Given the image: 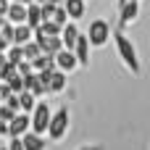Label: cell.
<instances>
[{
	"mask_svg": "<svg viewBox=\"0 0 150 150\" xmlns=\"http://www.w3.org/2000/svg\"><path fill=\"white\" fill-rule=\"evenodd\" d=\"M34 40V29L29 24H13V45H26Z\"/></svg>",
	"mask_w": 150,
	"mask_h": 150,
	"instance_id": "13",
	"label": "cell"
},
{
	"mask_svg": "<svg viewBox=\"0 0 150 150\" xmlns=\"http://www.w3.org/2000/svg\"><path fill=\"white\" fill-rule=\"evenodd\" d=\"M124 3H132V0H116V8H119V5H124Z\"/></svg>",
	"mask_w": 150,
	"mask_h": 150,
	"instance_id": "36",
	"label": "cell"
},
{
	"mask_svg": "<svg viewBox=\"0 0 150 150\" xmlns=\"http://www.w3.org/2000/svg\"><path fill=\"white\" fill-rule=\"evenodd\" d=\"M53 21L58 24V26H66L71 18H69V13H66V8L63 5H55V11H53Z\"/></svg>",
	"mask_w": 150,
	"mask_h": 150,
	"instance_id": "24",
	"label": "cell"
},
{
	"mask_svg": "<svg viewBox=\"0 0 150 150\" xmlns=\"http://www.w3.org/2000/svg\"><path fill=\"white\" fill-rule=\"evenodd\" d=\"M5 84L11 87V92H16V95H18V92L24 90V76H21L18 71H16V74H11V76L5 79Z\"/></svg>",
	"mask_w": 150,
	"mask_h": 150,
	"instance_id": "23",
	"label": "cell"
},
{
	"mask_svg": "<svg viewBox=\"0 0 150 150\" xmlns=\"http://www.w3.org/2000/svg\"><path fill=\"white\" fill-rule=\"evenodd\" d=\"M37 100H40V98H34L29 90H21V92H18V105H21V111H24V113H32V111H34V105H37Z\"/></svg>",
	"mask_w": 150,
	"mask_h": 150,
	"instance_id": "19",
	"label": "cell"
},
{
	"mask_svg": "<svg viewBox=\"0 0 150 150\" xmlns=\"http://www.w3.org/2000/svg\"><path fill=\"white\" fill-rule=\"evenodd\" d=\"M24 47V61H34L40 53H42V47H40V42L37 40H29L26 45H21Z\"/></svg>",
	"mask_w": 150,
	"mask_h": 150,
	"instance_id": "20",
	"label": "cell"
},
{
	"mask_svg": "<svg viewBox=\"0 0 150 150\" xmlns=\"http://www.w3.org/2000/svg\"><path fill=\"white\" fill-rule=\"evenodd\" d=\"M16 71H18L21 76H29V74L34 71V69H32V61H21V63L16 66Z\"/></svg>",
	"mask_w": 150,
	"mask_h": 150,
	"instance_id": "25",
	"label": "cell"
},
{
	"mask_svg": "<svg viewBox=\"0 0 150 150\" xmlns=\"http://www.w3.org/2000/svg\"><path fill=\"white\" fill-rule=\"evenodd\" d=\"M79 26H76V21H69L66 26H63V32H61V40H63V47L66 50H74V45H76V40H79Z\"/></svg>",
	"mask_w": 150,
	"mask_h": 150,
	"instance_id": "12",
	"label": "cell"
},
{
	"mask_svg": "<svg viewBox=\"0 0 150 150\" xmlns=\"http://www.w3.org/2000/svg\"><path fill=\"white\" fill-rule=\"evenodd\" d=\"M34 3H40V5H63L61 0H34Z\"/></svg>",
	"mask_w": 150,
	"mask_h": 150,
	"instance_id": "31",
	"label": "cell"
},
{
	"mask_svg": "<svg viewBox=\"0 0 150 150\" xmlns=\"http://www.w3.org/2000/svg\"><path fill=\"white\" fill-rule=\"evenodd\" d=\"M69 124H71V116H69V108L61 105L58 111H53V119H50V127H47V137L53 142H61L69 132Z\"/></svg>",
	"mask_w": 150,
	"mask_h": 150,
	"instance_id": "2",
	"label": "cell"
},
{
	"mask_svg": "<svg viewBox=\"0 0 150 150\" xmlns=\"http://www.w3.org/2000/svg\"><path fill=\"white\" fill-rule=\"evenodd\" d=\"M5 24H8V16H0V29H3Z\"/></svg>",
	"mask_w": 150,
	"mask_h": 150,
	"instance_id": "34",
	"label": "cell"
},
{
	"mask_svg": "<svg viewBox=\"0 0 150 150\" xmlns=\"http://www.w3.org/2000/svg\"><path fill=\"white\" fill-rule=\"evenodd\" d=\"M0 134H5V137H8V121H5L3 116H0Z\"/></svg>",
	"mask_w": 150,
	"mask_h": 150,
	"instance_id": "30",
	"label": "cell"
},
{
	"mask_svg": "<svg viewBox=\"0 0 150 150\" xmlns=\"http://www.w3.org/2000/svg\"><path fill=\"white\" fill-rule=\"evenodd\" d=\"M116 11H119V29L124 32L129 24H134V21H137V16H140V0L124 3V5H119Z\"/></svg>",
	"mask_w": 150,
	"mask_h": 150,
	"instance_id": "6",
	"label": "cell"
},
{
	"mask_svg": "<svg viewBox=\"0 0 150 150\" xmlns=\"http://www.w3.org/2000/svg\"><path fill=\"white\" fill-rule=\"evenodd\" d=\"M26 8L29 5H21V3H16V0H11V8H8V21L11 24H26Z\"/></svg>",
	"mask_w": 150,
	"mask_h": 150,
	"instance_id": "15",
	"label": "cell"
},
{
	"mask_svg": "<svg viewBox=\"0 0 150 150\" xmlns=\"http://www.w3.org/2000/svg\"><path fill=\"white\" fill-rule=\"evenodd\" d=\"M32 69H34V71H47V69H55V55L40 53V55L32 61Z\"/></svg>",
	"mask_w": 150,
	"mask_h": 150,
	"instance_id": "18",
	"label": "cell"
},
{
	"mask_svg": "<svg viewBox=\"0 0 150 150\" xmlns=\"http://www.w3.org/2000/svg\"><path fill=\"white\" fill-rule=\"evenodd\" d=\"M24 90H29L34 98H45V95H50V92H47V84L40 79L37 71H32L29 76H24Z\"/></svg>",
	"mask_w": 150,
	"mask_h": 150,
	"instance_id": "10",
	"label": "cell"
},
{
	"mask_svg": "<svg viewBox=\"0 0 150 150\" xmlns=\"http://www.w3.org/2000/svg\"><path fill=\"white\" fill-rule=\"evenodd\" d=\"M29 129H32V116L24 113V111H18V113L8 121V137H24Z\"/></svg>",
	"mask_w": 150,
	"mask_h": 150,
	"instance_id": "7",
	"label": "cell"
},
{
	"mask_svg": "<svg viewBox=\"0 0 150 150\" xmlns=\"http://www.w3.org/2000/svg\"><path fill=\"white\" fill-rule=\"evenodd\" d=\"M40 74V79L47 84V92L50 95H61L63 90H66V84H69V79H66V74L61 71V69H47V71H37Z\"/></svg>",
	"mask_w": 150,
	"mask_h": 150,
	"instance_id": "5",
	"label": "cell"
},
{
	"mask_svg": "<svg viewBox=\"0 0 150 150\" xmlns=\"http://www.w3.org/2000/svg\"><path fill=\"white\" fill-rule=\"evenodd\" d=\"M8 47H11V45H8V42H5V37H3V34H0V53H5V50H8Z\"/></svg>",
	"mask_w": 150,
	"mask_h": 150,
	"instance_id": "32",
	"label": "cell"
},
{
	"mask_svg": "<svg viewBox=\"0 0 150 150\" xmlns=\"http://www.w3.org/2000/svg\"><path fill=\"white\" fill-rule=\"evenodd\" d=\"M0 34L5 37V42H8V45H13V24H11V21H8V24L0 29Z\"/></svg>",
	"mask_w": 150,
	"mask_h": 150,
	"instance_id": "26",
	"label": "cell"
},
{
	"mask_svg": "<svg viewBox=\"0 0 150 150\" xmlns=\"http://www.w3.org/2000/svg\"><path fill=\"white\" fill-rule=\"evenodd\" d=\"M84 3L87 0H63V8H66V13H69V18L71 21H79L82 16H84Z\"/></svg>",
	"mask_w": 150,
	"mask_h": 150,
	"instance_id": "16",
	"label": "cell"
},
{
	"mask_svg": "<svg viewBox=\"0 0 150 150\" xmlns=\"http://www.w3.org/2000/svg\"><path fill=\"white\" fill-rule=\"evenodd\" d=\"M0 150H8V148H0Z\"/></svg>",
	"mask_w": 150,
	"mask_h": 150,
	"instance_id": "37",
	"label": "cell"
},
{
	"mask_svg": "<svg viewBox=\"0 0 150 150\" xmlns=\"http://www.w3.org/2000/svg\"><path fill=\"white\" fill-rule=\"evenodd\" d=\"M5 55H8V61H11L13 66H18V63L24 61V47H21V45H11V47L5 50Z\"/></svg>",
	"mask_w": 150,
	"mask_h": 150,
	"instance_id": "22",
	"label": "cell"
},
{
	"mask_svg": "<svg viewBox=\"0 0 150 150\" xmlns=\"http://www.w3.org/2000/svg\"><path fill=\"white\" fill-rule=\"evenodd\" d=\"M113 47H116V55L121 58V63L132 71V74H142V61H140V53H137V45L121 32V29H116L113 32Z\"/></svg>",
	"mask_w": 150,
	"mask_h": 150,
	"instance_id": "1",
	"label": "cell"
},
{
	"mask_svg": "<svg viewBox=\"0 0 150 150\" xmlns=\"http://www.w3.org/2000/svg\"><path fill=\"white\" fill-rule=\"evenodd\" d=\"M74 53L79 58V66H87L90 63V53H92V42L87 40V34H79L76 45H74Z\"/></svg>",
	"mask_w": 150,
	"mask_h": 150,
	"instance_id": "11",
	"label": "cell"
},
{
	"mask_svg": "<svg viewBox=\"0 0 150 150\" xmlns=\"http://www.w3.org/2000/svg\"><path fill=\"white\" fill-rule=\"evenodd\" d=\"M8 8H11V0H0V16H5Z\"/></svg>",
	"mask_w": 150,
	"mask_h": 150,
	"instance_id": "29",
	"label": "cell"
},
{
	"mask_svg": "<svg viewBox=\"0 0 150 150\" xmlns=\"http://www.w3.org/2000/svg\"><path fill=\"white\" fill-rule=\"evenodd\" d=\"M21 142H24V150H45V148H47L45 137H42V134H37V132H32V129L21 137Z\"/></svg>",
	"mask_w": 150,
	"mask_h": 150,
	"instance_id": "14",
	"label": "cell"
},
{
	"mask_svg": "<svg viewBox=\"0 0 150 150\" xmlns=\"http://www.w3.org/2000/svg\"><path fill=\"white\" fill-rule=\"evenodd\" d=\"M79 150H103L100 145H84V148H79Z\"/></svg>",
	"mask_w": 150,
	"mask_h": 150,
	"instance_id": "33",
	"label": "cell"
},
{
	"mask_svg": "<svg viewBox=\"0 0 150 150\" xmlns=\"http://www.w3.org/2000/svg\"><path fill=\"white\" fill-rule=\"evenodd\" d=\"M113 37V29L105 18H92L90 26H87V40L92 42V47H103L108 40Z\"/></svg>",
	"mask_w": 150,
	"mask_h": 150,
	"instance_id": "3",
	"label": "cell"
},
{
	"mask_svg": "<svg viewBox=\"0 0 150 150\" xmlns=\"http://www.w3.org/2000/svg\"><path fill=\"white\" fill-rule=\"evenodd\" d=\"M29 116H32V132L47 134V127H50V119H53L50 105H47L45 100H37V105H34V111H32Z\"/></svg>",
	"mask_w": 150,
	"mask_h": 150,
	"instance_id": "4",
	"label": "cell"
},
{
	"mask_svg": "<svg viewBox=\"0 0 150 150\" xmlns=\"http://www.w3.org/2000/svg\"><path fill=\"white\" fill-rule=\"evenodd\" d=\"M8 150H24V142H21V137H11V142H8Z\"/></svg>",
	"mask_w": 150,
	"mask_h": 150,
	"instance_id": "28",
	"label": "cell"
},
{
	"mask_svg": "<svg viewBox=\"0 0 150 150\" xmlns=\"http://www.w3.org/2000/svg\"><path fill=\"white\" fill-rule=\"evenodd\" d=\"M0 116H3L5 121H11V119L16 116V111H13V108H11L8 103H3V105H0Z\"/></svg>",
	"mask_w": 150,
	"mask_h": 150,
	"instance_id": "27",
	"label": "cell"
},
{
	"mask_svg": "<svg viewBox=\"0 0 150 150\" xmlns=\"http://www.w3.org/2000/svg\"><path fill=\"white\" fill-rule=\"evenodd\" d=\"M26 24H29L32 29H37V26L42 24V5H40V3H32V5L26 8Z\"/></svg>",
	"mask_w": 150,
	"mask_h": 150,
	"instance_id": "17",
	"label": "cell"
},
{
	"mask_svg": "<svg viewBox=\"0 0 150 150\" xmlns=\"http://www.w3.org/2000/svg\"><path fill=\"white\" fill-rule=\"evenodd\" d=\"M34 40L40 42L42 53H47V55H55L58 50H63V40H61V34H42V32H34Z\"/></svg>",
	"mask_w": 150,
	"mask_h": 150,
	"instance_id": "8",
	"label": "cell"
},
{
	"mask_svg": "<svg viewBox=\"0 0 150 150\" xmlns=\"http://www.w3.org/2000/svg\"><path fill=\"white\" fill-rule=\"evenodd\" d=\"M16 3H21V5H32L34 0H16Z\"/></svg>",
	"mask_w": 150,
	"mask_h": 150,
	"instance_id": "35",
	"label": "cell"
},
{
	"mask_svg": "<svg viewBox=\"0 0 150 150\" xmlns=\"http://www.w3.org/2000/svg\"><path fill=\"white\" fill-rule=\"evenodd\" d=\"M11 74H16V66L8 61V55H5V53H0V82H5Z\"/></svg>",
	"mask_w": 150,
	"mask_h": 150,
	"instance_id": "21",
	"label": "cell"
},
{
	"mask_svg": "<svg viewBox=\"0 0 150 150\" xmlns=\"http://www.w3.org/2000/svg\"><path fill=\"white\" fill-rule=\"evenodd\" d=\"M76 66H79V58H76V53L74 50H58L55 53V69H61L63 74H69V71H76Z\"/></svg>",
	"mask_w": 150,
	"mask_h": 150,
	"instance_id": "9",
	"label": "cell"
}]
</instances>
